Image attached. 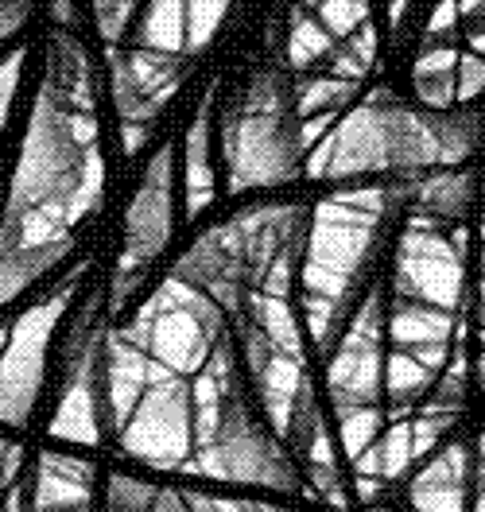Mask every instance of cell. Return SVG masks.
<instances>
[{
	"instance_id": "cell-1",
	"label": "cell",
	"mask_w": 485,
	"mask_h": 512,
	"mask_svg": "<svg viewBox=\"0 0 485 512\" xmlns=\"http://www.w3.org/2000/svg\"><path fill=\"white\" fill-rule=\"evenodd\" d=\"M101 191L105 160L97 148L90 63L82 43L59 28L4 198L0 311L70 256L74 233L97 210Z\"/></svg>"
},
{
	"instance_id": "cell-2",
	"label": "cell",
	"mask_w": 485,
	"mask_h": 512,
	"mask_svg": "<svg viewBox=\"0 0 485 512\" xmlns=\"http://www.w3.org/2000/svg\"><path fill=\"white\" fill-rule=\"evenodd\" d=\"M482 121L474 113H431L412 109L388 86H377L350 109L307 156L311 179H357L377 171L412 175L423 167H454L474 156Z\"/></svg>"
},
{
	"instance_id": "cell-3",
	"label": "cell",
	"mask_w": 485,
	"mask_h": 512,
	"mask_svg": "<svg viewBox=\"0 0 485 512\" xmlns=\"http://www.w3.org/2000/svg\"><path fill=\"white\" fill-rule=\"evenodd\" d=\"M404 198H416L412 179L388 183V187L334 191L315 206L299 284H303L307 334L319 346V353L330 350L334 338H342L346 322L354 319V311L361 307L357 295L381 253V233H385L388 214L400 210Z\"/></svg>"
},
{
	"instance_id": "cell-4",
	"label": "cell",
	"mask_w": 485,
	"mask_h": 512,
	"mask_svg": "<svg viewBox=\"0 0 485 512\" xmlns=\"http://www.w3.org/2000/svg\"><path fill=\"white\" fill-rule=\"evenodd\" d=\"M311 233V218L303 206H253L229 222L202 233L179 256L175 272L183 284L206 291L229 319L249 307V299L264 288L276 256Z\"/></svg>"
},
{
	"instance_id": "cell-5",
	"label": "cell",
	"mask_w": 485,
	"mask_h": 512,
	"mask_svg": "<svg viewBox=\"0 0 485 512\" xmlns=\"http://www.w3.org/2000/svg\"><path fill=\"white\" fill-rule=\"evenodd\" d=\"M222 156L229 167V194L288 183L299 167H307L303 117L288 74L264 70L249 82L245 101L226 117Z\"/></svg>"
},
{
	"instance_id": "cell-6",
	"label": "cell",
	"mask_w": 485,
	"mask_h": 512,
	"mask_svg": "<svg viewBox=\"0 0 485 512\" xmlns=\"http://www.w3.org/2000/svg\"><path fill=\"white\" fill-rule=\"evenodd\" d=\"M226 311L206 291L167 276L152 299L136 311L129 326H121L136 346H144L152 361L167 365L179 377H198L226 338Z\"/></svg>"
},
{
	"instance_id": "cell-7",
	"label": "cell",
	"mask_w": 485,
	"mask_h": 512,
	"mask_svg": "<svg viewBox=\"0 0 485 512\" xmlns=\"http://www.w3.org/2000/svg\"><path fill=\"white\" fill-rule=\"evenodd\" d=\"M451 222L416 214L396 249L392 299L458 311L466 295V233Z\"/></svg>"
},
{
	"instance_id": "cell-8",
	"label": "cell",
	"mask_w": 485,
	"mask_h": 512,
	"mask_svg": "<svg viewBox=\"0 0 485 512\" xmlns=\"http://www.w3.org/2000/svg\"><path fill=\"white\" fill-rule=\"evenodd\" d=\"M82 272H70L51 295H43L32 303L20 319L8 330V346L0 353V423L8 427H28L39 400V384H43V369H47V350L51 338L66 319L74 291H78Z\"/></svg>"
},
{
	"instance_id": "cell-9",
	"label": "cell",
	"mask_w": 485,
	"mask_h": 512,
	"mask_svg": "<svg viewBox=\"0 0 485 512\" xmlns=\"http://www.w3.org/2000/svg\"><path fill=\"white\" fill-rule=\"evenodd\" d=\"M121 450L152 470H187L194 458V377H179L156 361L148 392L117 435Z\"/></svg>"
},
{
	"instance_id": "cell-10",
	"label": "cell",
	"mask_w": 485,
	"mask_h": 512,
	"mask_svg": "<svg viewBox=\"0 0 485 512\" xmlns=\"http://www.w3.org/2000/svg\"><path fill=\"white\" fill-rule=\"evenodd\" d=\"M171 229H175V148L163 144L148 163L125 214V245L109 284L113 311H121L132 299V291L140 288V280L152 272V264L171 241Z\"/></svg>"
},
{
	"instance_id": "cell-11",
	"label": "cell",
	"mask_w": 485,
	"mask_h": 512,
	"mask_svg": "<svg viewBox=\"0 0 485 512\" xmlns=\"http://www.w3.org/2000/svg\"><path fill=\"white\" fill-rule=\"evenodd\" d=\"M385 307H381V288H369L354 319L346 322L338 350L326 369V396L334 404V416H350L361 408H381L385 392Z\"/></svg>"
},
{
	"instance_id": "cell-12",
	"label": "cell",
	"mask_w": 485,
	"mask_h": 512,
	"mask_svg": "<svg viewBox=\"0 0 485 512\" xmlns=\"http://www.w3.org/2000/svg\"><path fill=\"white\" fill-rule=\"evenodd\" d=\"M101 353H105V334L97 326V299H90L63 350V388H59V408L51 416V435L63 443H78V447L101 443V416H105Z\"/></svg>"
},
{
	"instance_id": "cell-13",
	"label": "cell",
	"mask_w": 485,
	"mask_h": 512,
	"mask_svg": "<svg viewBox=\"0 0 485 512\" xmlns=\"http://www.w3.org/2000/svg\"><path fill=\"white\" fill-rule=\"evenodd\" d=\"M187 74L183 55H160V51H113L109 55V86L113 105L121 117V152L136 156L144 140L152 136L156 113L175 97Z\"/></svg>"
},
{
	"instance_id": "cell-14",
	"label": "cell",
	"mask_w": 485,
	"mask_h": 512,
	"mask_svg": "<svg viewBox=\"0 0 485 512\" xmlns=\"http://www.w3.org/2000/svg\"><path fill=\"white\" fill-rule=\"evenodd\" d=\"M156 373V361L148 357L144 346H136L125 330L105 334V353H101V408H105V423L113 435L125 431L132 419L140 396L148 392Z\"/></svg>"
},
{
	"instance_id": "cell-15",
	"label": "cell",
	"mask_w": 485,
	"mask_h": 512,
	"mask_svg": "<svg viewBox=\"0 0 485 512\" xmlns=\"http://www.w3.org/2000/svg\"><path fill=\"white\" fill-rule=\"evenodd\" d=\"M105 512H288L276 505L237 501V497H210V493H175L129 474H109L105 481Z\"/></svg>"
},
{
	"instance_id": "cell-16",
	"label": "cell",
	"mask_w": 485,
	"mask_h": 512,
	"mask_svg": "<svg viewBox=\"0 0 485 512\" xmlns=\"http://www.w3.org/2000/svg\"><path fill=\"white\" fill-rule=\"evenodd\" d=\"M458 334H462V326H458V319H454L451 311L392 299V315H388V338H392V346L416 353L423 365L435 369L439 377L451 365Z\"/></svg>"
},
{
	"instance_id": "cell-17",
	"label": "cell",
	"mask_w": 485,
	"mask_h": 512,
	"mask_svg": "<svg viewBox=\"0 0 485 512\" xmlns=\"http://www.w3.org/2000/svg\"><path fill=\"white\" fill-rule=\"evenodd\" d=\"M474 485V458L466 443H451L435 458H427L420 474L408 485V505L416 512H466Z\"/></svg>"
},
{
	"instance_id": "cell-18",
	"label": "cell",
	"mask_w": 485,
	"mask_h": 512,
	"mask_svg": "<svg viewBox=\"0 0 485 512\" xmlns=\"http://www.w3.org/2000/svg\"><path fill=\"white\" fill-rule=\"evenodd\" d=\"M210 128H214V90L202 97L191 128H187V144H183V210H187L191 222L214 202V194H218L214 156H210L214 152Z\"/></svg>"
},
{
	"instance_id": "cell-19",
	"label": "cell",
	"mask_w": 485,
	"mask_h": 512,
	"mask_svg": "<svg viewBox=\"0 0 485 512\" xmlns=\"http://www.w3.org/2000/svg\"><path fill=\"white\" fill-rule=\"evenodd\" d=\"M458 51L454 47H423V55L412 66V86L423 109L431 113H447L458 101Z\"/></svg>"
},
{
	"instance_id": "cell-20",
	"label": "cell",
	"mask_w": 485,
	"mask_h": 512,
	"mask_svg": "<svg viewBox=\"0 0 485 512\" xmlns=\"http://www.w3.org/2000/svg\"><path fill=\"white\" fill-rule=\"evenodd\" d=\"M439 373L427 369L416 353L392 350L385 361V396H388V416L408 419V412L420 404L427 392H435Z\"/></svg>"
},
{
	"instance_id": "cell-21",
	"label": "cell",
	"mask_w": 485,
	"mask_h": 512,
	"mask_svg": "<svg viewBox=\"0 0 485 512\" xmlns=\"http://www.w3.org/2000/svg\"><path fill=\"white\" fill-rule=\"evenodd\" d=\"M416 214L439 218V222H462L470 202H474V175L439 167L431 179L416 183Z\"/></svg>"
},
{
	"instance_id": "cell-22",
	"label": "cell",
	"mask_w": 485,
	"mask_h": 512,
	"mask_svg": "<svg viewBox=\"0 0 485 512\" xmlns=\"http://www.w3.org/2000/svg\"><path fill=\"white\" fill-rule=\"evenodd\" d=\"M136 43L144 51L183 55L187 51V0H152Z\"/></svg>"
},
{
	"instance_id": "cell-23",
	"label": "cell",
	"mask_w": 485,
	"mask_h": 512,
	"mask_svg": "<svg viewBox=\"0 0 485 512\" xmlns=\"http://www.w3.org/2000/svg\"><path fill=\"white\" fill-rule=\"evenodd\" d=\"M334 55V35L319 24V16H307V12H295V24L288 35V63L295 70H307V66H319Z\"/></svg>"
},
{
	"instance_id": "cell-24",
	"label": "cell",
	"mask_w": 485,
	"mask_h": 512,
	"mask_svg": "<svg viewBox=\"0 0 485 512\" xmlns=\"http://www.w3.org/2000/svg\"><path fill=\"white\" fill-rule=\"evenodd\" d=\"M357 82L350 78H334V74H323V78H307L303 86H295V105H299V117L311 121L319 113H338L350 97H354Z\"/></svg>"
},
{
	"instance_id": "cell-25",
	"label": "cell",
	"mask_w": 485,
	"mask_h": 512,
	"mask_svg": "<svg viewBox=\"0 0 485 512\" xmlns=\"http://www.w3.org/2000/svg\"><path fill=\"white\" fill-rule=\"evenodd\" d=\"M381 427H385V412L381 408H361V412H350V416L338 419V443H342V454L350 458V466L369 447H377Z\"/></svg>"
},
{
	"instance_id": "cell-26",
	"label": "cell",
	"mask_w": 485,
	"mask_h": 512,
	"mask_svg": "<svg viewBox=\"0 0 485 512\" xmlns=\"http://www.w3.org/2000/svg\"><path fill=\"white\" fill-rule=\"evenodd\" d=\"M233 0H187V55L202 51L226 20Z\"/></svg>"
},
{
	"instance_id": "cell-27",
	"label": "cell",
	"mask_w": 485,
	"mask_h": 512,
	"mask_svg": "<svg viewBox=\"0 0 485 512\" xmlns=\"http://www.w3.org/2000/svg\"><path fill=\"white\" fill-rule=\"evenodd\" d=\"M319 12V24L334 39H350L369 20V0H307Z\"/></svg>"
},
{
	"instance_id": "cell-28",
	"label": "cell",
	"mask_w": 485,
	"mask_h": 512,
	"mask_svg": "<svg viewBox=\"0 0 485 512\" xmlns=\"http://www.w3.org/2000/svg\"><path fill=\"white\" fill-rule=\"evenodd\" d=\"M136 4H140V0H94L97 32H101V39H105V43H117L121 35L129 32Z\"/></svg>"
},
{
	"instance_id": "cell-29",
	"label": "cell",
	"mask_w": 485,
	"mask_h": 512,
	"mask_svg": "<svg viewBox=\"0 0 485 512\" xmlns=\"http://www.w3.org/2000/svg\"><path fill=\"white\" fill-rule=\"evenodd\" d=\"M24 63H28V51H12L4 63H0V132L8 121V109H12V97L20 90V78H24Z\"/></svg>"
},
{
	"instance_id": "cell-30",
	"label": "cell",
	"mask_w": 485,
	"mask_h": 512,
	"mask_svg": "<svg viewBox=\"0 0 485 512\" xmlns=\"http://www.w3.org/2000/svg\"><path fill=\"white\" fill-rule=\"evenodd\" d=\"M485 94V59L482 55H462L458 59V101H474Z\"/></svg>"
},
{
	"instance_id": "cell-31",
	"label": "cell",
	"mask_w": 485,
	"mask_h": 512,
	"mask_svg": "<svg viewBox=\"0 0 485 512\" xmlns=\"http://www.w3.org/2000/svg\"><path fill=\"white\" fill-rule=\"evenodd\" d=\"M458 16H462L458 0H439L435 12H431V20H427V39H447L458 28Z\"/></svg>"
},
{
	"instance_id": "cell-32",
	"label": "cell",
	"mask_w": 485,
	"mask_h": 512,
	"mask_svg": "<svg viewBox=\"0 0 485 512\" xmlns=\"http://www.w3.org/2000/svg\"><path fill=\"white\" fill-rule=\"evenodd\" d=\"M28 12H32V0H0V43L24 28Z\"/></svg>"
},
{
	"instance_id": "cell-33",
	"label": "cell",
	"mask_w": 485,
	"mask_h": 512,
	"mask_svg": "<svg viewBox=\"0 0 485 512\" xmlns=\"http://www.w3.org/2000/svg\"><path fill=\"white\" fill-rule=\"evenodd\" d=\"M342 43H346L365 66H373V59H377V28H373V24L357 28V32L350 35V39H342Z\"/></svg>"
},
{
	"instance_id": "cell-34",
	"label": "cell",
	"mask_w": 485,
	"mask_h": 512,
	"mask_svg": "<svg viewBox=\"0 0 485 512\" xmlns=\"http://www.w3.org/2000/svg\"><path fill=\"white\" fill-rule=\"evenodd\" d=\"M51 16H55L59 28L74 24V4H70V0H51Z\"/></svg>"
},
{
	"instance_id": "cell-35",
	"label": "cell",
	"mask_w": 485,
	"mask_h": 512,
	"mask_svg": "<svg viewBox=\"0 0 485 512\" xmlns=\"http://www.w3.org/2000/svg\"><path fill=\"white\" fill-rule=\"evenodd\" d=\"M458 8H462V16L474 20V24L485 20V0H458Z\"/></svg>"
},
{
	"instance_id": "cell-36",
	"label": "cell",
	"mask_w": 485,
	"mask_h": 512,
	"mask_svg": "<svg viewBox=\"0 0 485 512\" xmlns=\"http://www.w3.org/2000/svg\"><path fill=\"white\" fill-rule=\"evenodd\" d=\"M474 485H485V431L478 439V450H474Z\"/></svg>"
},
{
	"instance_id": "cell-37",
	"label": "cell",
	"mask_w": 485,
	"mask_h": 512,
	"mask_svg": "<svg viewBox=\"0 0 485 512\" xmlns=\"http://www.w3.org/2000/svg\"><path fill=\"white\" fill-rule=\"evenodd\" d=\"M408 4H412V0H392V8H388V24H392V32H400V24H404V12H408Z\"/></svg>"
},
{
	"instance_id": "cell-38",
	"label": "cell",
	"mask_w": 485,
	"mask_h": 512,
	"mask_svg": "<svg viewBox=\"0 0 485 512\" xmlns=\"http://www.w3.org/2000/svg\"><path fill=\"white\" fill-rule=\"evenodd\" d=\"M470 51H474V55H482V59H485V20L478 24V28H474V32H470Z\"/></svg>"
},
{
	"instance_id": "cell-39",
	"label": "cell",
	"mask_w": 485,
	"mask_h": 512,
	"mask_svg": "<svg viewBox=\"0 0 485 512\" xmlns=\"http://www.w3.org/2000/svg\"><path fill=\"white\" fill-rule=\"evenodd\" d=\"M478 384L485 388V350H482V357H478Z\"/></svg>"
},
{
	"instance_id": "cell-40",
	"label": "cell",
	"mask_w": 485,
	"mask_h": 512,
	"mask_svg": "<svg viewBox=\"0 0 485 512\" xmlns=\"http://www.w3.org/2000/svg\"><path fill=\"white\" fill-rule=\"evenodd\" d=\"M4 346H8V330H0V353H4Z\"/></svg>"
},
{
	"instance_id": "cell-41",
	"label": "cell",
	"mask_w": 485,
	"mask_h": 512,
	"mask_svg": "<svg viewBox=\"0 0 485 512\" xmlns=\"http://www.w3.org/2000/svg\"><path fill=\"white\" fill-rule=\"evenodd\" d=\"M482 249H485V222H482Z\"/></svg>"
},
{
	"instance_id": "cell-42",
	"label": "cell",
	"mask_w": 485,
	"mask_h": 512,
	"mask_svg": "<svg viewBox=\"0 0 485 512\" xmlns=\"http://www.w3.org/2000/svg\"><path fill=\"white\" fill-rule=\"evenodd\" d=\"M482 342H485V322H482Z\"/></svg>"
}]
</instances>
